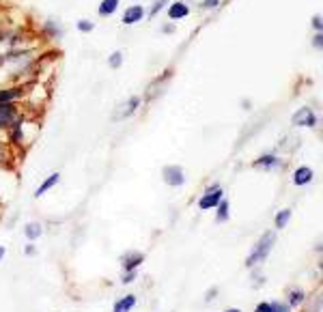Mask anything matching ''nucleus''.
I'll return each mask as SVG.
<instances>
[{
    "mask_svg": "<svg viewBox=\"0 0 323 312\" xmlns=\"http://www.w3.org/2000/svg\"><path fill=\"white\" fill-rule=\"evenodd\" d=\"M274 241H276L274 233H265V235L261 237V241L254 245V250L250 252V256L245 258V267H254L256 263L265 261V258H267V254H269V250L274 248Z\"/></svg>",
    "mask_w": 323,
    "mask_h": 312,
    "instance_id": "1",
    "label": "nucleus"
},
{
    "mask_svg": "<svg viewBox=\"0 0 323 312\" xmlns=\"http://www.w3.org/2000/svg\"><path fill=\"white\" fill-rule=\"evenodd\" d=\"M164 181L168 185H172V187L183 185V181H185L183 168H181V166H166L164 168Z\"/></svg>",
    "mask_w": 323,
    "mask_h": 312,
    "instance_id": "2",
    "label": "nucleus"
},
{
    "mask_svg": "<svg viewBox=\"0 0 323 312\" xmlns=\"http://www.w3.org/2000/svg\"><path fill=\"white\" fill-rule=\"evenodd\" d=\"M220 200H222V190H220V185H213L207 190L205 196L198 200V207L200 209H211V207H216Z\"/></svg>",
    "mask_w": 323,
    "mask_h": 312,
    "instance_id": "3",
    "label": "nucleus"
},
{
    "mask_svg": "<svg viewBox=\"0 0 323 312\" xmlns=\"http://www.w3.org/2000/svg\"><path fill=\"white\" fill-rule=\"evenodd\" d=\"M293 125H304V127H315L317 125V116L310 108H300L293 114Z\"/></svg>",
    "mask_w": 323,
    "mask_h": 312,
    "instance_id": "4",
    "label": "nucleus"
},
{
    "mask_svg": "<svg viewBox=\"0 0 323 312\" xmlns=\"http://www.w3.org/2000/svg\"><path fill=\"white\" fill-rule=\"evenodd\" d=\"M142 17H145V9H142L140 4H134V6H129V9H125V13H123V24L132 26L136 22H140Z\"/></svg>",
    "mask_w": 323,
    "mask_h": 312,
    "instance_id": "5",
    "label": "nucleus"
},
{
    "mask_svg": "<svg viewBox=\"0 0 323 312\" xmlns=\"http://www.w3.org/2000/svg\"><path fill=\"white\" fill-rule=\"evenodd\" d=\"M187 13H190V6H187L185 2H181V0H177V2H172L170 9H168V17L170 19H183V17H187Z\"/></svg>",
    "mask_w": 323,
    "mask_h": 312,
    "instance_id": "6",
    "label": "nucleus"
},
{
    "mask_svg": "<svg viewBox=\"0 0 323 312\" xmlns=\"http://www.w3.org/2000/svg\"><path fill=\"white\" fill-rule=\"evenodd\" d=\"M313 181V170H310L308 166H302V168H297L295 174H293V183L295 185H306Z\"/></svg>",
    "mask_w": 323,
    "mask_h": 312,
    "instance_id": "7",
    "label": "nucleus"
},
{
    "mask_svg": "<svg viewBox=\"0 0 323 312\" xmlns=\"http://www.w3.org/2000/svg\"><path fill=\"white\" fill-rule=\"evenodd\" d=\"M13 119H15V108L11 103H0V127L9 125Z\"/></svg>",
    "mask_w": 323,
    "mask_h": 312,
    "instance_id": "8",
    "label": "nucleus"
},
{
    "mask_svg": "<svg viewBox=\"0 0 323 312\" xmlns=\"http://www.w3.org/2000/svg\"><path fill=\"white\" fill-rule=\"evenodd\" d=\"M142 261H145V256L140 254V252H132V254L123 256V265H125V271H134L138 265H142Z\"/></svg>",
    "mask_w": 323,
    "mask_h": 312,
    "instance_id": "9",
    "label": "nucleus"
},
{
    "mask_svg": "<svg viewBox=\"0 0 323 312\" xmlns=\"http://www.w3.org/2000/svg\"><path fill=\"white\" fill-rule=\"evenodd\" d=\"M136 306V295H125L123 300L114 304V312H129Z\"/></svg>",
    "mask_w": 323,
    "mask_h": 312,
    "instance_id": "10",
    "label": "nucleus"
},
{
    "mask_svg": "<svg viewBox=\"0 0 323 312\" xmlns=\"http://www.w3.org/2000/svg\"><path fill=\"white\" fill-rule=\"evenodd\" d=\"M58 181H61V174H58V172H54V174H52V177H48V179H45L41 185H39V190L35 192V196H41V194H45V192H48L52 185H56Z\"/></svg>",
    "mask_w": 323,
    "mask_h": 312,
    "instance_id": "11",
    "label": "nucleus"
},
{
    "mask_svg": "<svg viewBox=\"0 0 323 312\" xmlns=\"http://www.w3.org/2000/svg\"><path fill=\"white\" fill-rule=\"evenodd\" d=\"M116 9H119V0H101L99 15H112Z\"/></svg>",
    "mask_w": 323,
    "mask_h": 312,
    "instance_id": "12",
    "label": "nucleus"
},
{
    "mask_svg": "<svg viewBox=\"0 0 323 312\" xmlns=\"http://www.w3.org/2000/svg\"><path fill=\"white\" fill-rule=\"evenodd\" d=\"M304 291H300V289H295V291H291L289 293V306L291 308H295V306H300V304L304 302Z\"/></svg>",
    "mask_w": 323,
    "mask_h": 312,
    "instance_id": "13",
    "label": "nucleus"
},
{
    "mask_svg": "<svg viewBox=\"0 0 323 312\" xmlns=\"http://www.w3.org/2000/svg\"><path fill=\"white\" fill-rule=\"evenodd\" d=\"M24 233H26V237H28L30 241H32V239H37L39 235H41V226H39L37 222H30L28 226H26V231H24Z\"/></svg>",
    "mask_w": 323,
    "mask_h": 312,
    "instance_id": "14",
    "label": "nucleus"
},
{
    "mask_svg": "<svg viewBox=\"0 0 323 312\" xmlns=\"http://www.w3.org/2000/svg\"><path fill=\"white\" fill-rule=\"evenodd\" d=\"M17 95H19V88H13V90H0V103H11Z\"/></svg>",
    "mask_w": 323,
    "mask_h": 312,
    "instance_id": "15",
    "label": "nucleus"
},
{
    "mask_svg": "<svg viewBox=\"0 0 323 312\" xmlns=\"http://www.w3.org/2000/svg\"><path fill=\"white\" fill-rule=\"evenodd\" d=\"M289 218H291V209H282L280 213H278V216H276V226H278V229H284L287 222H289Z\"/></svg>",
    "mask_w": 323,
    "mask_h": 312,
    "instance_id": "16",
    "label": "nucleus"
},
{
    "mask_svg": "<svg viewBox=\"0 0 323 312\" xmlns=\"http://www.w3.org/2000/svg\"><path fill=\"white\" fill-rule=\"evenodd\" d=\"M216 207H218V222H224V220L229 218V203H226V200H220Z\"/></svg>",
    "mask_w": 323,
    "mask_h": 312,
    "instance_id": "17",
    "label": "nucleus"
},
{
    "mask_svg": "<svg viewBox=\"0 0 323 312\" xmlns=\"http://www.w3.org/2000/svg\"><path fill=\"white\" fill-rule=\"evenodd\" d=\"M254 166H278V157H274V155H263V157H258L254 161Z\"/></svg>",
    "mask_w": 323,
    "mask_h": 312,
    "instance_id": "18",
    "label": "nucleus"
},
{
    "mask_svg": "<svg viewBox=\"0 0 323 312\" xmlns=\"http://www.w3.org/2000/svg\"><path fill=\"white\" fill-rule=\"evenodd\" d=\"M271 312H291L289 304H282V302H274L271 304Z\"/></svg>",
    "mask_w": 323,
    "mask_h": 312,
    "instance_id": "19",
    "label": "nucleus"
},
{
    "mask_svg": "<svg viewBox=\"0 0 323 312\" xmlns=\"http://www.w3.org/2000/svg\"><path fill=\"white\" fill-rule=\"evenodd\" d=\"M121 61H123V54H121V52H114V54L110 56V61H108V63H110V67H114V69H116V67L121 65Z\"/></svg>",
    "mask_w": 323,
    "mask_h": 312,
    "instance_id": "20",
    "label": "nucleus"
},
{
    "mask_svg": "<svg viewBox=\"0 0 323 312\" xmlns=\"http://www.w3.org/2000/svg\"><path fill=\"white\" fill-rule=\"evenodd\" d=\"M78 30H82V32H90V30H93V22L80 19V22H78Z\"/></svg>",
    "mask_w": 323,
    "mask_h": 312,
    "instance_id": "21",
    "label": "nucleus"
},
{
    "mask_svg": "<svg viewBox=\"0 0 323 312\" xmlns=\"http://www.w3.org/2000/svg\"><path fill=\"white\" fill-rule=\"evenodd\" d=\"M166 4V0H155V2H153V6H151V11H149V15H158V11L162 9V6H164Z\"/></svg>",
    "mask_w": 323,
    "mask_h": 312,
    "instance_id": "22",
    "label": "nucleus"
},
{
    "mask_svg": "<svg viewBox=\"0 0 323 312\" xmlns=\"http://www.w3.org/2000/svg\"><path fill=\"white\" fill-rule=\"evenodd\" d=\"M254 312H271V304H267V302H261L256 306V310Z\"/></svg>",
    "mask_w": 323,
    "mask_h": 312,
    "instance_id": "23",
    "label": "nucleus"
},
{
    "mask_svg": "<svg viewBox=\"0 0 323 312\" xmlns=\"http://www.w3.org/2000/svg\"><path fill=\"white\" fill-rule=\"evenodd\" d=\"M13 140L22 142V129H19V123H15V129H13Z\"/></svg>",
    "mask_w": 323,
    "mask_h": 312,
    "instance_id": "24",
    "label": "nucleus"
},
{
    "mask_svg": "<svg viewBox=\"0 0 323 312\" xmlns=\"http://www.w3.org/2000/svg\"><path fill=\"white\" fill-rule=\"evenodd\" d=\"M136 278V269L134 271H127V276H123V282H132Z\"/></svg>",
    "mask_w": 323,
    "mask_h": 312,
    "instance_id": "25",
    "label": "nucleus"
},
{
    "mask_svg": "<svg viewBox=\"0 0 323 312\" xmlns=\"http://www.w3.org/2000/svg\"><path fill=\"white\" fill-rule=\"evenodd\" d=\"M313 26H315L317 30H321V19H319V15H317V17L313 19Z\"/></svg>",
    "mask_w": 323,
    "mask_h": 312,
    "instance_id": "26",
    "label": "nucleus"
},
{
    "mask_svg": "<svg viewBox=\"0 0 323 312\" xmlns=\"http://www.w3.org/2000/svg\"><path fill=\"white\" fill-rule=\"evenodd\" d=\"M220 2V0H205V2H203V6H216Z\"/></svg>",
    "mask_w": 323,
    "mask_h": 312,
    "instance_id": "27",
    "label": "nucleus"
},
{
    "mask_svg": "<svg viewBox=\"0 0 323 312\" xmlns=\"http://www.w3.org/2000/svg\"><path fill=\"white\" fill-rule=\"evenodd\" d=\"M216 293H218V289H211L209 293H207V300H213V297H216Z\"/></svg>",
    "mask_w": 323,
    "mask_h": 312,
    "instance_id": "28",
    "label": "nucleus"
},
{
    "mask_svg": "<svg viewBox=\"0 0 323 312\" xmlns=\"http://www.w3.org/2000/svg\"><path fill=\"white\" fill-rule=\"evenodd\" d=\"M315 45H317V48H321V35H317V39H315Z\"/></svg>",
    "mask_w": 323,
    "mask_h": 312,
    "instance_id": "29",
    "label": "nucleus"
},
{
    "mask_svg": "<svg viewBox=\"0 0 323 312\" xmlns=\"http://www.w3.org/2000/svg\"><path fill=\"white\" fill-rule=\"evenodd\" d=\"M2 256H4V248L0 245V261H2Z\"/></svg>",
    "mask_w": 323,
    "mask_h": 312,
    "instance_id": "30",
    "label": "nucleus"
},
{
    "mask_svg": "<svg viewBox=\"0 0 323 312\" xmlns=\"http://www.w3.org/2000/svg\"><path fill=\"white\" fill-rule=\"evenodd\" d=\"M226 312H242V310H237V308H231V310H226Z\"/></svg>",
    "mask_w": 323,
    "mask_h": 312,
    "instance_id": "31",
    "label": "nucleus"
}]
</instances>
